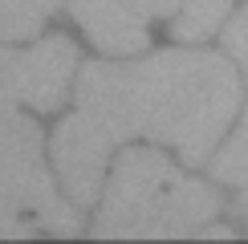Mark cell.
<instances>
[{"instance_id":"obj_2","label":"cell","mask_w":248,"mask_h":244,"mask_svg":"<svg viewBox=\"0 0 248 244\" xmlns=\"http://www.w3.org/2000/svg\"><path fill=\"white\" fill-rule=\"evenodd\" d=\"M224 199L212 183L183 175L155 147H126L114 163L102 196L94 236L102 240H155V236H200L220 216Z\"/></svg>"},{"instance_id":"obj_9","label":"cell","mask_w":248,"mask_h":244,"mask_svg":"<svg viewBox=\"0 0 248 244\" xmlns=\"http://www.w3.org/2000/svg\"><path fill=\"white\" fill-rule=\"evenodd\" d=\"M224 49L240 61L244 74H248V4L228 20V25H224Z\"/></svg>"},{"instance_id":"obj_4","label":"cell","mask_w":248,"mask_h":244,"mask_svg":"<svg viewBox=\"0 0 248 244\" xmlns=\"http://www.w3.org/2000/svg\"><path fill=\"white\" fill-rule=\"evenodd\" d=\"M78 69V49L65 37H45L29 49H0V106L29 102L49 114L61 106L65 86Z\"/></svg>"},{"instance_id":"obj_6","label":"cell","mask_w":248,"mask_h":244,"mask_svg":"<svg viewBox=\"0 0 248 244\" xmlns=\"http://www.w3.org/2000/svg\"><path fill=\"white\" fill-rule=\"evenodd\" d=\"M232 0H179V13L171 20L175 41H203L228 20Z\"/></svg>"},{"instance_id":"obj_3","label":"cell","mask_w":248,"mask_h":244,"mask_svg":"<svg viewBox=\"0 0 248 244\" xmlns=\"http://www.w3.org/2000/svg\"><path fill=\"white\" fill-rule=\"evenodd\" d=\"M37 228L74 236L81 232V216L57 196L53 175L41 163L37 122L0 106V240H25Z\"/></svg>"},{"instance_id":"obj_7","label":"cell","mask_w":248,"mask_h":244,"mask_svg":"<svg viewBox=\"0 0 248 244\" xmlns=\"http://www.w3.org/2000/svg\"><path fill=\"white\" fill-rule=\"evenodd\" d=\"M212 175L220 183H228V187H236V196H240L236 208H240V216L248 224V106H244V122L232 135V142L212 159Z\"/></svg>"},{"instance_id":"obj_5","label":"cell","mask_w":248,"mask_h":244,"mask_svg":"<svg viewBox=\"0 0 248 244\" xmlns=\"http://www.w3.org/2000/svg\"><path fill=\"white\" fill-rule=\"evenodd\" d=\"M69 13L102 53H139L147 49V29L179 13V0H69Z\"/></svg>"},{"instance_id":"obj_8","label":"cell","mask_w":248,"mask_h":244,"mask_svg":"<svg viewBox=\"0 0 248 244\" xmlns=\"http://www.w3.org/2000/svg\"><path fill=\"white\" fill-rule=\"evenodd\" d=\"M57 8L61 0H0V41L37 37Z\"/></svg>"},{"instance_id":"obj_1","label":"cell","mask_w":248,"mask_h":244,"mask_svg":"<svg viewBox=\"0 0 248 244\" xmlns=\"http://www.w3.org/2000/svg\"><path fill=\"white\" fill-rule=\"evenodd\" d=\"M240 110V77L224 53L163 49L130 65L90 61L78 74V110L53 135V167L69 199L94 203L110 151L126 138H155L187 167L212 159Z\"/></svg>"}]
</instances>
